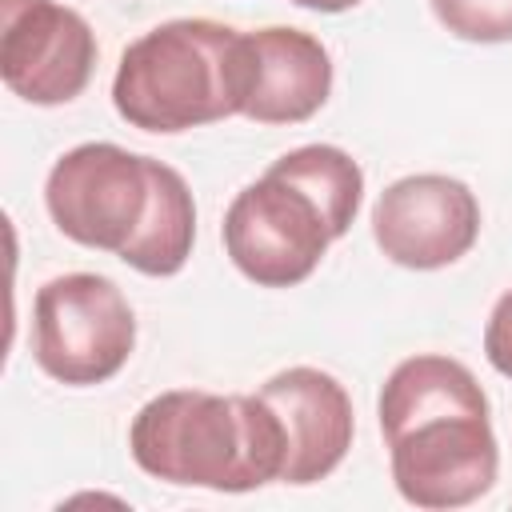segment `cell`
Returning a JSON list of instances; mask_svg holds the SVG:
<instances>
[{
  "label": "cell",
  "instance_id": "obj_1",
  "mask_svg": "<svg viewBox=\"0 0 512 512\" xmlns=\"http://www.w3.org/2000/svg\"><path fill=\"white\" fill-rule=\"evenodd\" d=\"M44 208L72 244L112 252L140 276H176L196 244L184 176L108 140L76 144L52 164Z\"/></svg>",
  "mask_w": 512,
  "mask_h": 512
},
{
  "label": "cell",
  "instance_id": "obj_2",
  "mask_svg": "<svg viewBox=\"0 0 512 512\" xmlns=\"http://www.w3.org/2000/svg\"><path fill=\"white\" fill-rule=\"evenodd\" d=\"M392 484L416 508H464L500 472L488 396L468 364L436 352L400 360L376 400Z\"/></svg>",
  "mask_w": 512,
  "mask_h": 512
},
{
  "label": "cell",
  "instance_id": "obj_3",
  "mask_svg": "<svg viewBox=\"0 0 512 512\" xmlns=\"http://www.w3.org/2000/svg\"><path fill=\"white\" fill-rule=\"evenodd\" d=\"M128 452L140 472L176 488L252 492L284 476V432L260 392H160L132 416Z\"/></svg>",
  "mask_w": 512,
  "mask_h": 512
},
{
  "label": "cell",
  "instance_id": "obj_4",
  "mask_svg": "<svg viewBox=\"0 0 512 512\" xmlns=\"http://www.w3.org/2000/svg\"><path fill=\"white\" fill-rule=\"evenodd\" d=\"M248 100V32L216 20H164L136 36L116 64L112 104L140 132L176 136L228 116Z\"/></svg>",
  "mask_w": 512,
  "mask_h": 512
},
{
  "label": "cell",
  "instance_id": "obj_5",
  "mask_svg": "<svg viewBox=\"0 0 512 512\" xmlns=\"http://www.w3.org/2000/svg\"><path fill=\"white\" fill-rule=\"evenodd\" d=\"M136 348V316L116 280L64 272L32 300V360L68 388L112 380Z\"/></svg>",
  "mask_w": 512,
  "mask_h": 512
},
{
  "label": "cell",
  "instance_id": "obj_6",
  "mask_svg": "<svg viewBox=\"0 0 512 512\" xmlns=\"http://www.w3.org/2000/svg\"><path fill=\"white\" fill-rule=\"evenodd\" d=\"M220 236L236 272L260 288L304 284L336 240L324 208L272 164L232 196Z\"/></svg>",
  "mask_w": 512,
  "mask_h": 512
},
{
  "label": "cell",
  "instance_id": "obj_7",
  "mask_svg": "<svg viewBox=\"0 0 512 512\" xmlns=\"http://www.w3.org/2000/svg\"><path fill=\"white\" fill-rule=\"evenodd\" d=\"M96 72L92 24L56 0H0V76L12 96L56 108L76 100Z\"/></svg>",
  "mask_w": 512,
  "mask_h": 512
},
{
  "label": "cell",
  "instance_id": "obj_8",
  "mask_svg": "<svg viewBox=\"0 0 512 512\" xmlns=\"http://www.w3.org/2000/svg\"><path fill=\"white\" fill-rule=\"evenodd\" d=\"M480 236L476 192L444 172H416L392 180L372 204L376 248L412 272H436L472 252Z\"/></svg>",
  "mask_w": 512,
  "mask_h": 512
},
{
  "label": "cell",
  "instance_id": "obj_9",
  "mask_svg": "<svg viewBox=\"0 0 512 512\" xmlns=\"http://www.w3.org/2000/svg\"><path fill=\"white\" fill-rule=\"evenodd\" d=\"M284 432V484H316L340 468L352 448V396L332 372L296 364L268 376L260 388Z\"/></svg>",
  "mask_w": 512,
  "mask_h": 512
},
{
  "label": "cell",
  "instance_id": "obj_10",
  "mask_svg": "<svg viewBox=\"0 0 512 512\" xmlns=\"http://www.w3.org/2000/svg\"><path fill=\"white\" fill-rule=\"evenodd\" d=\"M332 92L328 48L300 28L248 32V100L244 116L256 124H304Z\"/></svg>",
  "mask_w": 512,
  "mask_h": 512
},
{
  "label": "cell",
  "instance_id": "obj_11",
  "mask_svg": "<svg viewBox=\"0 0 512 512\" xmlns=\"http://www.w3.org/2000/svg\"><path fill=\"white\" fill-rule=\"evenodd\" d=\"M272 168L284 172L288 180H296L324 208L336 240L352 228V220L360 212V200H364V172L344 148L304 144V148H292L280 160H272Z\"/></svg>",
  "mask_w": 512,
  "mask_h": 512
},
{
  "label": "cell",
  "instance_id": "obj_12",
  "mask_svg": "<svg viewBox=\"0 0 512 512\" xmlns=\"http://www.w3.org/2000/svg\"><path fill=\"white\" fill-rule=\"evenodd\" d=\"M444 32L468 44L512 40V0H428Z\"/></svg>",
  "mask_w": 512,
  "mask_h": 512
},
{
  "label": "cell",
  "instance_id": "obj_13",
  "mask_svg": "<svg viewBox=\"0 0 512 512\" xmlns=\"http://www.w3.org/2000/svg\"><path fill=\"white\" fill-rule=\"evenodd\" d=\"M484 356L488 364L512 380V288L492 304L488 324H484Z\"/></svg>",
  "mask_w": 512,
  "mask_h": 512
},
{
  "label": "cell",
  "instance_id": "obj_14",
  "mask_svg": "<svg viewBox=\"0 0 512 512\" xmlns=\"http://www.w3.org/2000/svg\"><path fill=\"white\" fill-rule=\"evenodd\" d=\"M288 4L308 8V12H348V8H356L360 0H288Z\"/></svg>",
  "mask_w": 512,
  "mask_h": 512
}]
</instances>
